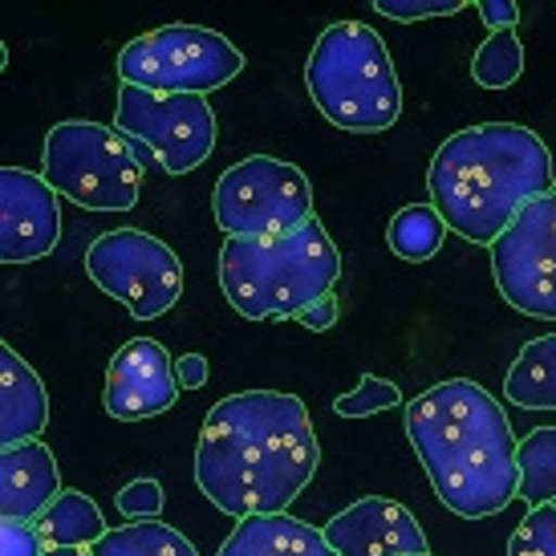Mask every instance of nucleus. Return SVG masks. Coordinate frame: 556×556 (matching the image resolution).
<instances>
[{"instance_id":"f257e3e1","label":"nucleus","mask_w":556,"mask_h":556,"mask_svg":"<svg viewBox=\"0 0 556 556\" xmlns=\"http://www.w3.org/2000/svg\"><path fill=\"white\" fill-rule=\"evenodd\" d=\"M321 447L309 406L280 390L219 399L195 443V483L224 516H277L317 476Z\"/></svg>"},{"instance_id":"f03ea898","label":"nucleus","mask_w":556,"mask_h":556,"mask_svg":"<svg viewBox=\"0 0 556 556\" xmlns=\"http://www.w3.org/2000/svg\"><path fill=\"white\" fill-rule=\"evenodd\" d=\"M406 439L439 504L459 520H488L520 492V467L504 406L471 378L434 382L406 402Z\"/></svg>"},{"instance_id":"7ed1b4c3","label":"nucleus","mask_w":556,"mask_h":556,"mask_svg":"<svg viewBox=\"0 0 556 556\" xmlns=\"http://www.w3.org/2000/svg\"><path fill=\"white\" fill-rule=\"evenodd\" d=\"M427 191L447 232L492 248L528 203L553 191V151L520 123L467 126L439 142Z\"/></svg>"},{"instance_id":"20e7f679","label":"nucleus","mask_w":556,"mask_h":556,"mask_svg":"<svg viewBox=\"0 0 556 556\" xmlns=\"http://www.w3.org/2000/svg\"><path fill=\"white\" fill-rule=\"evenodd\" d=\"M341 280V252L313 216L277 240H224L219 289L248 321H296Z\"/></svg>"},{"instance_id":"39448f33","label":"nucleus","mask_w":556,"mask_h":556,"mask_svg":"<svg viewBox=\"0 0 556 556\" xmlns=\"http://www.w3.org/2000/svg\"><path fill=\"white\" fill-rule=\"evenodd\" d=\"M305 90L313 106L350 135L390 130L402 114V86L387 41L362 21H338L313 41Z\"/></svg>"},{"instance_id":"423d86ee","label":"nucleus","mask_w":556,"mask_h":556,"mask_svg":"<svg viewBox=\"0 0 556 556\" xmlns=\"http://www.w3.org/2000/svg\"><path fill=\"white\" fill-rule=\"evenodd\" d=\"M46 184L86 212H130L139 203L142 159L130 142L90 118H65L46 135Z\"/></svg>"},{"instance_id":"0eeeda50","label":"nucleus","mask_w":556,"mask_h":556,"mask_svg":"<svg viewBox=\"0 0 556 556\" xmlns=\"http://www.w3.org/2000/svg\"><path fill=\"white\" fill-rule=\"evenodd\" d=\"M244 74V53L207 25H163L135 37L118 53L123 86L151 93H200L224 90Z\"/></svg>"},{"instance_id":"6e6552de","label":"nucleus","mask_w":556,"mask_h":556,"mask_svg":"<svg viewBox=\"0 0 556 556\" xmlns=\"http://www.w3.org/2000/svg\"><path fill=\"white\" fill-rule=\"evenodd\" d=\"M212 216L228 240H277L313 219V184L285 159L248 155L216 179Z\"/></svg>"},{"instance_id":"1a4fd4ad","label":"nucleus","mask_w":556,"mask_h":556,"mask_svg":"<svg viewBox=\"0 0 556 556\" xmlns=\"http://www.w3.org/2000/svg\"><path fill=\"white\" fill-rule=\"evenodd\" d=\"M86 273L135 321H155L184 296V264L167 240L139 228L102 232L86 248Z\"/></svg>"},{"instance_id":"9d476101","label":"nucleus","mask_w":556,"mask_h":556,"mask_svg":"<svg viewBox=\"0 0 556 556\" xmlns=\"http://www.w3.org/2000/svg\"><path fill=\"white\" fill-rule=\"evenodd\" d=\"M114 130L130 147L139 142L167 175H187L216 151V110L200 93H151L123 86L114 102Z\"/></svg>"},{"instance_id":"9b49d317","label":"nucleus","mask_w":556,"mask_h":556,"mask_svg":"<svg viewBox=\"0 0 556 556\" xmlns=\"http://www.w3.org/2000/svg\"><path fill=\"white\" fill-rule=\"evenodd\" d=\"M492 273L511 309L556 321V187L500 232L492 244Z\"/></svg>"},{"instance_id":"f8f14e48","label":"nucleus","mask_w":556,"mask_h":556,"mask_svg":"<svg viewBox=\"0 0 556 556\" xmlns=\"http://www.w3.org/2000/svg\"><path fill=\"white\" fill-rule=\"evenodd\" d=\"M62 195L41 170L0 167V261H46L62 240Z\"/></svg>"},{"instance_id":"ddd939ff","label":"nucleus","mask_w":556,"mask_h":556,"mask_svg":"<svg viewBox=\"0 0 556 556\" xmlns=\"http://www.w3.org/2000/svg\"><path fill=\"white\" fill-rule=\"evenodd\" d=\"M179 390L184 387L175 378V357L167 354V345L155 338H135L110 357L102 406L118 422H142L170 410L179 402Z\"/></svg>"},{"instance_id":"4468645a","label":"nucleus","mask_w":556,"mask_h":556,"mask_svg":"<svg viewBox=\"0 0 556 556\" xmlns=\"http://www.w3.org/2000/svg\"><path fill=\"white\" fill-rule=\"evenodd\" d=\"M325 541L338 556H427V532L418 528L415 511L387 500L366 495L350 508H341L325 525Z\"/></svg>"},{"instance_id":"2eb2a0df","label":"nucleus","mask_w":556,"mask_h":556,"mask_svg":"<svg viewBox=\"0 0 556 556\" xmlns=\"http://www.w3.org/2000/svg\"><path fill=\"white\" fill-rule=\"evenodd\" d=\"M58 455L33 439L0 451V520H37L62 495Z\"/></svg>"},{"instance_id":"dca6fc26","label":"nucleus","mask_w":556,"mask_h":556,"mask_svg":"<svg viewBox=\"0 0 556 556\" xmlns=\"http://www.w3.org/2000/svg\"><path fill=\"white\" fill-rule=\"evenodd\" d=\"M49 422V394L41 374L13 345H0V447L41 439Z\"/></svg>"},{"instance_id":"f3484780","label":"nucleus","mask_w":556,"mask_h":556,"mask_svg":"<svg viewBox=\"0 0 556 556\" xmlns=\"http://www.w3.org/2000/svg\"><path fill=\"white\" fill-rule=\"evenodd\" d=\"M216 556H338L325 541V528H313L289 511L277 516H244Z\"/></svg>"},{"instance_id":"a211bd4d","label":"nucleus","mask_w":556,"mask_h":556,"mask_svg":"<svg viewBox=\"0 0 556 556\" xmlns=\"http://www.w3.org/2000/svg\"><path fill=\"white\" fill-rule=\"evenodd\" d=\"M504 394L525 410H556V333L532 338L504 374Z\"/></svg>"},{"instance_id":"6ab92c4d","label":"nucleus","mask_w":556,"mask_h":556,"mask_svg":"<svg viewBox=\"0 0 556 556\" xmlns=\"http://www.w3.org/2000/svg\"><path fill=\"white\" fill-rule=\"evenodd\" d=\"M33 525H37L49 548H93L110 532L106 520H102V508L86 492H74V488H65Z\"/></svg>"},{"instance_id":"aec40b11","label":"nucleus","mask_w":556,"mask_h":556,"mask_svg":"<svg viewBox=\"0 0 556 556\" xmlns=\"http://www.w3.org/2000/svg\"><path fill=\"white\" fill-rule=\"evenodd\" d=\"M93 556H200V553L167 520H130V525L110 528L106 536L93 544Z\"/></svg>"},{"instance_id":"412c9836","label":"nucleus","mask_w":556,"mask_h":556,"mask_svg":"<svg viewBox=\"0 0 556 556\" xmlns=\"http://www.w3.org/2000/svg\"><path fill=\"white\" fill-rule=\"evenodd\" d=\"M516 467H520V492L528 508L556 504V427H536L520 439L516 447Z\"/></svg>"},{"instance_id":"4be33fe9","label":"nucleus","mask_w":556,"mask_h":556,"mask_svg":"<svg viewBox=\"0 0 556 556\" xmlns=\"http://www.w3.org/2000/svg\"><path fill=\"white\" fill-rule=\"evenodd\" d=\"M443 240H447V224H443V216L434 212L431 203L402 207V212H394L387 228V244L406 264H427L431 256H439Z\"/></svg>"},{"instance_id":"5701e85b","label":"nucleus","mask_w":556,"mask_h":556,"mask_svg":"<svg viewBox=\"0 0 556 556\" xmlns=\"http://www.w3.org/2000/svg\"><path fill=\"white\" fill-rule=\"evenodd\" d=\"M525 74V41L516 37V29L492 33L471 58V78L483 90H508Z\"/></svg>"},{"instance_id":"b1692460","label":"nucleus","mask_w":556,"mask_h":556,"mask_svg":"<svg viewBox=\"0 0 556 556\" xmlns=\"http://www.w3.org/2000/svg\"><path fill=\"white\" fill-rule=\"evenodd\" d=\"M402 402V390L387 378H378V374H366L362 382H357L350 394H341L333 402V415L338 418H370V415H382L390 406H399Z\"/></svg>"},{"instance_id":"393cba45","label":"nucleus","mask_w":556,"mask_h":556,"mask_svg":"<svg viewBox=\"0 0 556 556\" xmlns=\"http://www.w3.org/2000/svg\"><path fill=\"white\" fill-rule=\"evenodd\" d=\"M508 556H556V504L532 508L508 536Z\"/></svg>"},{"instance_id":"a878e982","label":"nucleus","mask_w":556,"mask_h":556,"mask_svg":"<svg viewBox=\"0 0 556 556\" xmlns=\"http://www.w3.org/2000/svg\"><path fill=\"white\" fill-rule=\"evenodd\" d=\"M118 511L126 520H163V483L159 479H135L118 492Z\"/></svg>"},{"instance_id":"bb28decb","label":"nucleus","mask_w":556,"mask_h":556,"mask_svg":"<svg viewBox=\"0 0 556 556\" xmlns=\"http://www.w3.org/2000/svg\"><path fill=\"white\" fill-rule=\"evenodd\" d=\"M374 9L390 21L415 25V21H434V16L464 13V0H374Z\"/></svg>"},{"instance_id":"cd10ccee","label":"nucleus","mask_w":556,"mask_h":556,"mask_svg":"<svg viewBox=\"0 0 556 556\" xmlns=\"http://www.w3.org/2000/svg\"><path fill=\"white\" fill-rule=\"evenodd\" d=\"M49 544L41 541L37 525L29 520H0V556H46Z\"/></svg>"},{"instance_id":"c85d7f7f","label":"nucleus","mask_w":556,"mask_h":556,"mask_svg":"<svg viewBox=\"0 0 556 556\" xmlns=\"http://www.w3.org/2000/svg\"><path fill=\"white\" fill-rule=\"evenodd\" d=\"M476 9L492 33L516 29V21H520V4H511V0H479Z\"/></svg>"},{"instance_id":"c756f323","label":"nucleus","mask_w":556,"mask_h":556,"mask_svg":"<svg viewBox=\"0 0 556 556\" xmlns=\"http://www.w3.org/2000/svg\"><path fill=\"white\" fill-rule=\"evenodd\" d=\"M338 313H341V305H338V296L329 293V296H321L313 309H305L301 317H296V325H305V329H313V333H325V329H333V321H338Z\"/></svg>"},{"instance_id":"7c9ffc66","label":"nucleus","mask_w":556,"mask_h":556,"mask_svg":"<svg viewBox=\"0 0 556 556\" xmlns=\"http://www.w3.org/2000/svg\"><path fill=\"white\" fill-rule=\"evenodd\" d=\"M175 378L184 390H200L207 382V357L203 354H184L175 357Z\"/></svg>"},{"instance_id":"2f4dec72","label":"nucleus","mask_w":556,"mask_h":556,"mask_svg":"<svg viewBox=\"0 0 556 556\" xmlns=\"http://www.w3.org/2000/svg\"><path fill=\"white\" fill-rule=\"evenodd\" d=\"M46 556H93V548H46Z\"/></svg>"},{"instance_id":"473e14b6","label":"nucleus","mask_w":556,"mask_h":556,"mask_svg":"<svg viewBox=\"0 0 556 556\" xmlns=\"http://www.w3.org/2000/svg\"><path fill=\"white\" fill-rule=\"evenodd\" d=\"M427 556H431V553H427Z\"/></svg>"}]
</instances>
